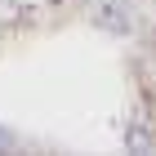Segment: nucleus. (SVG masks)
Listing matches in <instances>:
<instances>
[{"label":"nucleus","mask_w":156,"mask_h":156,"mask_svg":"<svg viewBox=\"0 0 156 156\" xmlns=\"http://www.w3.org/2000/svg\"><path fill=\"white\" fill-rule=\"evenodd\" d=\"M13 147H18V138H13L9 129H0V152H13Z\"/></svg>","instance_id":"nucleus-3"},{"label":"nucleus","mask_w":156,"mask_h":156,"mask_svg":"<svg viewBox=\"0 0 156 156\" xmlns=\"http://www.w3.org/2000/svg\"><path fill=\"white\" fill-rule=\"evenodd\" d=\"M129 147H134V152H147V147H152V134H147L143 125H138V129H129Z\"/></svg>","instance_id":"nucleus-2"},{"label":"nucleus","mask_w":156,"mask_h":156,"mask_svg":"<svg viewBox=\"0 0 156 156\" xmlns=\"http://www.w3.org/2000/svg\"><path fill=\"white\" fill-rule=\"evenodd\" d=\"M94 23L103 27V31L125 36V31L134 27V0H98L94 5Z\"/></svg>","instance_id":"nucleus-1"}]
</instances>
